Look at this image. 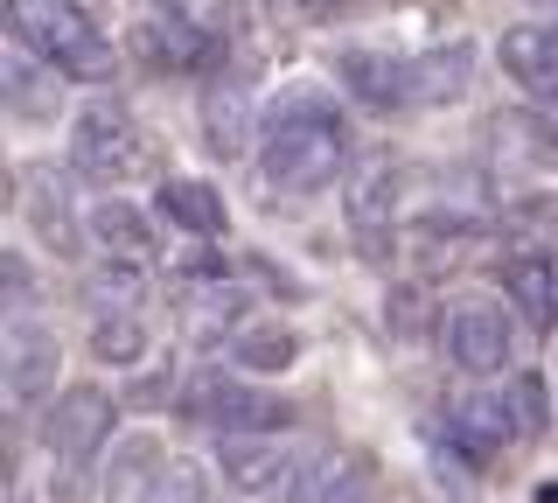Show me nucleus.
<instances>
[{
	"mask_svg": "<svg viewBox=\"0 0 558 503\" xmlns=\"http://www.w3.org/2000/svg\"><path fill=\"white\" fill-rule=\"evenodd\" d=\"M70 168L98 189H119V182L154 168V141L119 98H92V106L70 119Z\"/></svg>",
	"mask_w": 558,
	"mask_h": 503,
	"instance_id": "nucleus-3",
	"label": "nucleus"
},
{
	"mask_svg": "<svg viewBox=\"0 0 558 503\" xmlns=\"http://www.w3.org/2000/svg\"><path fill=\"white\" fill-rule=\"evenodd\" d=\"M217 468L231 490L266 496V490H293V476L307 468V447L293 433H231V441H217Z\"/></svg>",
	"mask_w": 558,
	"mask_h": 503,
	"instance_id": "nucleus-7",
	"label": "nucleus"
},
{
	"mask_svg": "<svg viewBox=\"0 0 558 503\" xmlns=\"http://www.w3.org/2000/svg\"><path fill=\"white\" fill-rule=\"evenodd\" d=\"M133 57L147 63V71H203L209 77V36L189 14H140L133 22Z\"/></svg>",
	"mask_w": 558,
	"mask_h": 503,
	"instance_id": "nucleus-14",
	"label": "nucleus"
},
{
	"mask_svg": "<svg viewBox=\"0 0 558 503\" xmlns=\"http://www.w3.org/2000/svg\"><path fill=\"white\" fill-rule=\"evenodd\" d=\"M154 203H161V217L174 224V231H189V238H223V196H217L203 176H168L161 189H154Z\"/></svg>",
	"mask_w": 558,
	"mask_h": 503,
	"instance_id": "nucleus-19",
	"label": "nucleus"
},
{
	"mask_svg": "<svg viewBox=\"0 0 558 503\" xmlns=\"http://www.w3.org/2000/svg\"><path fill=\"white\" fill-rule=\"evenodd\" d=\"M482 238H488V231H482L475 217H461V211H453V217H447V211H426V217L412 224V238H405V245L418 252V266H453V259H461V252H475Z\"/></svg>",
	"mask_w": 558,
	"mask_h": 503,
	"instance_id": "nucleus-22",
	"label": "nucleus"
},
{
	"mask_svg": "<svg viewBox=\"0 0 558 503\" xmlns=\"http://www.w3.org/2000/svg\"><path fill=\"white\" fill-rule=\"evenodd\" d=\"M49 77H57V71H49L43 57H28V49L8 43V106L14 112H49V106H57V92H43Z\"/></svg>",
	"mask_w": 558,
	"mask_h": 503,
	"instance_id": "nucleus-25",
	"label": "nucleus"
},
{
	"mask_svg": "<svg viewBox=\"0 0 558 503\" xmlns=\"http://www.w3.org/2000/svg\"><path fill=\"white\" fill-rule=\"evenodd\" d=\"M537 8H545V14H551V22H558V0H537Z\"/></svg>",
	"mask_w": 558,
	"mask_h": 503,
	"instance_id": "nucleus-30",
	"label": "nucleus"
},
{
	"mask_svg": "<svg viewBox=\"0 0 558 503\" xmlns=\"http://www.w3.org/2000/svg\"><path fill=\"white\" fill-rule=\"evenodd\" d=\"M140 503H209V476H203V462L168 455V462H161V476H154V490L140 496Z\"/></svg>",
	"mask_w": 558,
	"mask_h": 503,
	"instance_id": "nucleus-28",
	"label": "nucleus"
},
{
	"mask_svg": "<svg viewBox=\"0 0 558 503\" xmlns=\"http://www.w3.org/2000/svg\"><path fill=\"white\" fill-rule=\"evenodd\" d=\"M92 357L98 363H140L147 357V322L140 315H92Z\"/></svg>",
	"mask_w": 558,
	"mask_h": 503,
	"instance_id": "nucleus-26",
	"label": "nucleus"
},
{
	"mask_svg": "<svg viewBox=\"0 0 558 503\" xmlns=\"http://www.w3.org/2000/svg\"><path fill=\"white\" fill-rule=\"evenodd\" d=\"M84 301L98 308V315H133L140 301H147V266H133V259H92L84 266Z\"/></svg>",
	"mask_w": 558,
	"mask_h": 503,
	"instance_id": "nucleus-20",
	"label": "nucleus"
},
{
	"mask_svg": "<svg viewBox=\"0 0 558 503\" xmlns=\"http://www.w3.org/2000/svg\"><path fill=\"white\" fill-rule=\"evenodd\" d=\"M336 77L349 84V98L391 112V106H418L412 92V57H384V49H342L336 57Z\"/></svg>",
	"mask_w": 558,
	"mask_h": 503,
	"instance_id": "nucleus-16",
	"label": "nucleus"
},
{
	"mask_svg": "<svg viewBox=\"0 0 558 503\" xmlns=\"http://www.w3.org/2000/svg\"><path fill=\"white\" fill-rule=\"evenodd\" d=\"M112 420H119V398L105 385H63L43 412V441L63 468H92L98 447L112 441Z\"/></svg>",
	"mask_w": 558,
	"mask_h": 503,
	"instance_id": "nucleus-6",
	"label": "nucleus"
},
{
	"mask_svg": "<svg viewBox=\"0 0 558 503\" xmlns=\"http://www.w3.org/2000/svg\"><path fill=\"white\" fill-rule=\"evenodd\" d=\"M342 217H349V231L371 238V245H377V238H391V217H398V161H391V154H371V161L349 168Z\"/></svg>",
	"mask_w": 558,
	"mask_h": 503,
	"instance_id": "nucleus-12",
	"label": "nucleus"
},
{
	"mask_svg": "<svg viewBox=\"0 0 558 503\" xmlns=\"http://www.w3.org/2000/svg\"><path fill=\"white\" fill-rule=\"evenodd\" d=\"M168 8H174V0H168Z\"/></svg>",
	"mask_w": 558,
	"mask_h": 503,
	"instance_id": "nucleus-31",
	"label": "nucleus"
},
{
	"mask_svg": "<svg viewBox=\"0 0 558 503\" xmlns=\"http://www.w3.org/2000/svg\"><path fill=\"white\" fill-rule=\"evenodd\" d=\"M231 357L244 363V371H287V363L301 357V336H293V328H279V322H258V328H238Z\"/></svg>",
	"mask_w": 558,
	"mask_h": 503,
	"instance_id": "nucleus-24",
	"label": "nucleus"
},
{
	"mask_svg": "<svg viewBox=\"0 0 558 503\" xmlns=\"http://www.w3.org/2000/svg\"><path fill=\"white\" fill-rule=\"evenodd\" d=\"M28 196H22V211L28 224L43 231V245H57V252H77V238H84V224L77 211H70V182L57 176V168H28Z\"/></svg>",
	"mask_w": 558,
	"mask_h": 503,
	"instance_id": "nucleus-17",
	"label": "nucleus"
},
{
	"mask_svg": "<svg viewBox=\"0 0 558 503\" xmlns=\"http://www.w3.org/2000/svg\"><path fill=\"white\" fill-rule=\"evenodd\" d=\"M447 441L461 447V455H496V447L523 441L517 412H510V392H461L447 406Z\"/></svg>",
	"mask_w": 558,
	"mask_h": 503,
	"instance_id": "nucleus-15",
	"label": "nucleus"
},
{
	"mask_svg": "<svg viewBox=\"0 0 558 503\" xmlns=\"http://www.w3.org/2000/svg\"><path fill=\"white\" fill-rule=\"evenodd\" d=\"M84 231L98 238L105 259H133V266H147V259H154V224L140 217L126 196H98L92 211H84Z\"/></svg>",
	"mask_w": 558,
	"mask_h": 503,
	"instance_id": "nucleus-18",
	"label": "nucleus"
},
{
	"mask_svg": "<svg viewBox=\"0 0 558 503\" xmlns=\"http://www.w3.org/2000/svg\"><path fill=\"white\" fill-rule=\"evenodd\" d=\"M293 8H301V14H314V22H322V14H336L342 0H293Z\"/></svg>",
	"mask_w": 558,
	"mask_h": 503,
	"instance_id": "nucleus-29",
	"label": "nucleus"
},
{
	"mask_svg": "<svg viewBox=\"0 0 558 503\" xmlns=\"http://www.w3.org/2000/svg\"><path fill=\"white\" fill-rule=\"evenodd\" d=\"M468 63H475V49H468V43H447V49H426V57H412V92H418V106L461 98V92H468Z\"/></svg>",
	"mask_w": 558,
	"mask_h": 503,
	"instance_id": "nucleus-23",
	"label": "nucleus"
},
{
	"mask_svg": "<svg viewBox=\"0 0 558 503\" xmlns=\"http://www.w3.org/2000/svg\"><path fill=\"white\" fill-rule=\"evenodd\" d=\"M447 357L468 378H496L502 363H517V322L496 301H461L447 315Z\"/></svg>",
	"mask_w": 558,
	"mask_h": 503,
	"instance_id": "nucleus-8",
	"label": "nucleus"
},
{
	"mask_svg": "<svg viewBox=\"0 0 558 503\" xmlns=\"http://www.w3.org/2000/svg\"><path fill=\"white\" fill-rule=\"evenodd\" d=\"M182 420L217 427L223 441H231V433H287L293 406H287V398H272V392H252L231 371H196L182 385Z\"/></svg>",
	"mask_w": 558,
	"mask_h": 503,
	"instance_id": "nucleus-4",
	"label": "nucleus"
},
{
	"mask_svg": "<svg viewBox=\"0 0 558 503\" xmlns=\"http://www.w3.org/2000/svg\"><path fill=\"white\" fill-rule=\"evenodd\" d=\"M496 63H502V77H510L523 98L551 106V98H558V22H517V28H502Z\"/></svg>",
	"mask_w": 558,
	"mask_h": 503,
	"instance_id": "nucleus-10",
	"label": "nucleus"
},
{
	"mask_svg": "<svg viewBox=\"0 0 558 503\" xmlns=\"http://www.w3.org/2000/svg\"><path fill=\"white\" fill-rule=\"evenodd\" d=\"M203 147L217 161H238V154L258 147L266 133V112H258V84H252V63H231V71L203 77Z\"/></svg>",
	"mask_w": 558,
	"mask_h": 503,
	"instance_id": "nucleus-5",
	"label": "nucleus"
},
{
	"mask_svg": "<svg viewBox=\"0 0 558 503\" xmlns=\"http://www.w3.org/2000/svg\"><path fill=\"white\" fill-rule=\"evenodd\" d=\"M502 294H510V308H523V322L531 328H551L558 322V252L551 245H510L496 266Z\"/></svg>",
	"mask_w": 558,
	"mask_h": 503,
	"instance_id": "nucleus-11",
	"label": "nucleus"
},
{
	"mask_svg": "<svg viewBox=\"0 0 558 503\" xmlns=\"http://www.w3.org/2000/svg\"><path fill=\"white\" fill-rule=\"evenodd\" d=\"M371 482H377L371 455H356V447H314L307 468L293 476L287 503H363Z\"/></svg>",
	"mask_w": 558,
	"mask_h": 503,
	"instance_id": "nucleus-13",
	"label": "nucleus"
},
{
	"mask_svg": "<svg viewBox=\"0 0 558 503\" xmlns=\"http://www.w3.org/2000/svg\"><path fill=\"white\" fill-rule=\"evenodd\" d=\"M356 168V133L336 112L328 92H287L266 112V133H258V176H266L279 196H322L328 182H349Z\"/></svg>",
	"mask_w": 558,
	"mask_h": 503,
	"instance_id": "nucleus-1",
	"label": "nucleus"
},
{
	"mask_svg": "<svg viewBox=\"0 0 558 503\" xmlns=\"http://www.w3.org/2000/svg\"><path fill=\"white\" fill-rule=\"evenodd\" d=\"M8 43L43 57L57 77H77V84L112 77V43L98 36V22L77 0H8Z\"/></svg>",
	"mask_w": 558,
	"mask_h": 503,
	"instance_id": "nucleus-2",
	"label": "nucleus"
},
{
	"mask_svg": "<svg viewBox=\"0 0 558 503\" xmlns=\"http://www.w3.org/2000/svg\"><path fill=\"white\" fill-rule=\"evenodd\" d=\"M154 476H161V447H154V433H126V441H112V462H105L98 490L112 503H133V496L154 490Z\"/></svg>",
	"mask_w": 558,
	"mask_h": 503,
	"instance_id": "nucleus-21",
	"label": "nucleus"
},
{
	"mask_svg": "<svg viewBox=\"0 0 558 503\" xmlns=\"http://www.w3.org/2000/svg\"><path fill=\"white\" fill-rule=\"evenodd\" d=\"M57 336L35 322H8V336H0V385H8L14 406H43L49 392H57Z\"/></svg>",
	"mask_w": 558,
	"mask_h": 503,
	"instance_id": "nucleus-9",
	"label": "nucleus"
},
{
	"mask_svg": "<svg viewBox=\"0 0 558 503\" xmlns=\"http://www.w3.org/2000/svg\"><path fill=\"white\" fill-rule=\"evenodd\" d=\"M502 392H510L517 433H523V441H537V433L551 427V385H545V371H517V378H510Z\"/></svg>",
	"mask_w": 558,
	"mask_h": 503,
	"instance_id": "nucleus-27",
	"label": "nucleus"
}]
</instances>
